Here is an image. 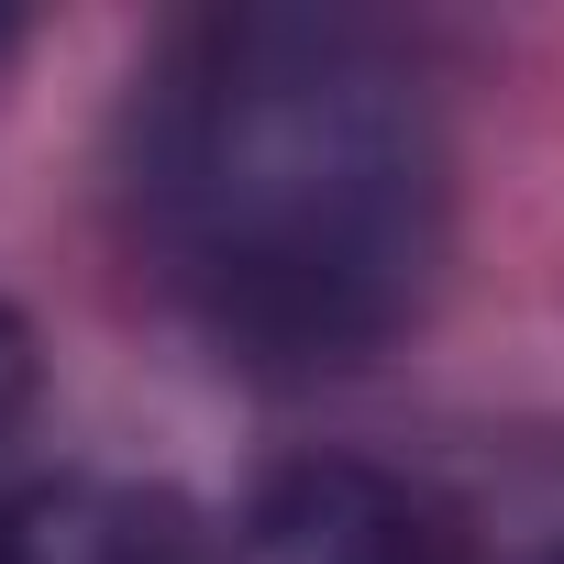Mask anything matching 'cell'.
I'll return each mask as SVG.
<instances>
[{
	"mask_svg": "<svg viewBox=\"0 0 564 564\" xmlns=\"http://www.w3.org/2000/svg\"><path fill=\"white\" fill-rule=\"evenodd\" d=\"M122 210L210 355L344 377L421 322L443 265L454 155L432 78L366 12H188L122 111Z\"/></svg>",
	"mask_w": 564,
	"mask_h": 564,
	"instance_id": "1",
	"label": "cell"
},
{
	"mask_svg": "<svg viewBox=\"0 0 564 564\" xmlns=\"http://www.w3.org/2000/svg\"><path fill=\"white\" fill-rule=\"evenodd\" d=\"M0 564H188V520L133 476H23L0 498Z\"/></svg>",
	"mask_w": 564,
	"mask_h": 564,
	"instance_id": "2",
	"label": "cell"
},
{
	"mask_svg": "<svg viewBox=\"0 0 564 564\" xmlns=\"http://www.w3.org/2000/svg\"><path fill=\"white\" fill-rule=\"evenodd\" d=\"M34 410H45V366H34V333L0 311V498L23 487V443H34Z\"/></svg>",
	"mask_w": 564,
	"mask_h": 564,
	"instance_id": "3",
	"label": "cell"
},
{
	"mask_svg": "<svg viewBox=\"0 0 564 564\" xmlns=\"http://www.w3.org/2000/svg\"><path fill=\"white\" fill-rule=\"evenodd\" d=\"M12 45H23V23H12V12H0V56H12Z\"/></svg>",
	"mask_w": 564,
	"mask_h": 564,
	"instance_id": "4",
	"label": "cell"
}]
</instances>
